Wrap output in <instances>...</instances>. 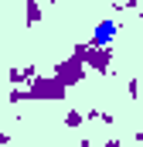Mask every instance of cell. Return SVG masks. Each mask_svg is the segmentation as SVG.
<instances>
[{"instance_id":"6da1fadb","label":"cell","mask_w":143,"mask_h":147,"mask_svg":"<svg viewBox=\"0 0 143 147\" xmlns=\"http://www.w3.org/2000/svg\"><path fill=\"white\" fill-rule=\"evenodd\" d=\"M27 92H31V103H41V99H44V103H58V99H65L68 89H65L55 75H41L37 72L34 79L27 82Z\"/></svg>"},{"instance_id":"7a4b0ae2","label":"cell","mask_w":143,"mask_h":147,"mask_svg":"<svg viewBox=\"0 0 143 147\" xmlns=\"http://www.w3.org/2000/svg\"><path fill=\"white\" fill-rule=\"evenodd\" d=\"M72 55H78V58L85 62V69H96V72H109V69H112V51L92 45V41H78V45L72 48Z\"/></svg>"},{"instance_id":"3957f363","label":"cell","mask_w":143,"mask_h":147,"mask_svg":"<svg viewBox=\"0 0 143 147\" xmlns=\"http://www.w3.org/2000/svg\"><path fill=\"white\" fill-rule=\"evenodd\" d=\"M85 72H89V69H85V62H82L78 55H68V58H61V62L55 65V72H51V75H55L65 89H72V86L85 82Z\"/></svg>"},{"instance_id":"277c9868","label":"cell","mask_w":143,"mask_h":147,"mask_svg":"<svg viewBox=\"0 0 143 147\" xmlns=\"http://www.w3.org/2000/svg\"><path fill=\"white\" fill-rule=\"evenodd\" d=\"M116 31H119V24H116L112 17H102V21L92 28V38H89V41L99 45V48H109V45L116 41Z\"/></svg>"},{"instance_id":"5b68a950","label":"cell","mask_w":143,"mask_h":147,"mask_svg":"<svg viewBox=\"0 0 143 147\" xmlns=\"http://www.w3.org/2000/svg\"><path fill=\"white\" fill-rule=\"evenodd\" d=\"M34 75H37V65H24V69H21V65H14V69L7 72V79H10L14 86H27Z\"/></svg>"},{"instance_id":"8992f818","label":"cell","mask_w":143,"mask_h":147,"mask_svg":"<svg viewBox=\"0 0 143 147\" xmlns=\"http://www.w3.org/2000/svg\"><path fill=\"white\" fill-rule=\"evenodd\" d=\"M41 17H44V10H41V0H27V3H24V21L34 28Z\"/></svg>"},{"instance_id":"52a82bcc","label":"cell","mask_w":143,"mask_h":147,"mask_svg":"<svg viewBox=\"0 0 143 147\" xmlns=\"http://www.w3.org/2000/svg\"><path fill=\"white\" fill-rule=\"evenodd\" d=\"M7 99H10V103H14V106H17V103H31V92H27V86H14V89H10V96H7Z\"/></svg>"},{"instance_id":"ba28073f","label":"cell","mask_w":143,"mask_h":147,"mask_svg":"<svg viewBox=\"0 0 143 147\" xmlns=\"http://www.w3.org/2000/svg\"><path fill=\"white\" fill-rule=\"evenodd\" d=\"M82 123H85V113H78V110L65 113V127H82Z\"/></svg>"},{"instance_id":"9c48e42d","label":"cell","mask_w":143,"mask_h":147,"mask_svg":"<svg viewBox=\"0 0 143 147\" xmlns=\"http://www.w3.org/2000/svg\"><path fill=\"white\" fill-rule=\"evenodd\" d=\"M126 92L136 99V96H140V79H130V82H126Z\"/></svg>"},{"instance_id":"30bf717a","label":"cell","mask_w":143,"mask_h":147,"mask_svg":"<svg viewBox=\"0 0 143 147\" xmlns=\"http://www.w3.org/2000/svg\"><path fill=\"white\" fill-rule=\"evenodd\" d=\"M7 144H10V137H7V134L0 130V147H7Z\"/></svg>"},{"instance_id":"8fae6325","label":"cell","mask_w":143,"mask_h":147,"mask_svg":"<svg viewBox=\"0 0 143 147\" xmlns=\"http://www.w3.org/2000/svg\"><path fill=\"white\" fill-rule=\"evenodd\" d=\"M106 147H123V140H116V137H112V140H106Z\"/></svg>"},{"instance_id":"7c38bea8","label":"cell","mask_w":143,"mask_h":147,"mask_svg":"<svg viewBox=\"0 0 143 147\" xmlns=\"http://www.w3.org/2000/svg\"><path fill=\"white\" fill-rule=\"evenodd\" d=\"M75 147H92V144H89V140H78V144H75Z\"/></svg>"},{"instance_id":"4fadbf2b","label":"cell","mask_w":143,"mask_h":147,"mask_svg":"<svg viewBox=\"0 0 143 147\" xmlns=\"http://www.w3.org/2000/svg\"><path fill=\"white\" fill-rule=\"evenodd\" d=\"M0 103H3V86H0Z\"/></svg>"}]
</instances>
